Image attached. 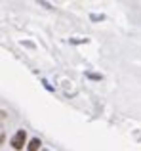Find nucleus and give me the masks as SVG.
<instances>
[{
	"label": "nucleus",
	"instance_id": "nucleus-1",
	"mask_svg": "<svg viewBox=\"0 0 141 151\" xmlns=\"http://www.w3.org/2000/svg\"><path fill=\"white\" fill-rule=\"evenodd\" d=\"M25 142H27V132H25V130H17L15 136L11 138V147H14L15 151H19V149H23Z\"/></svg>",
	"mask_w": 141,
	"mask_h": 151
},
{
	"label": "nucleus",
	"instance_id": "nucleus-2",
	"mask_svg": "<svg viewBox=\"0 0 141 151\" xmlns=\"http://www.w3.org/2000/svg\"><path fill=\"white\" fill-rule=\"evenodd\" d=\"M27 149H29V151H38V149H40V140H38V138H33L31 144L27 145Z\"/></svg>",
	"mask_w": 141,
	"mask_h": 151
}]
</instances>
